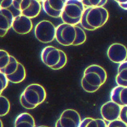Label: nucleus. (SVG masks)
<instances>
[{
	"label": "nucleus",
	"instance_id": "f257e3e1",
	"mask_svg": "<svg viewBox=\"0 0 127 127\" xmlns=\"http://www.w3.org/2000/svg\"><path fill=\"white\" fill-rule=\"evenodd\" d=\"M55 39L64 46H77L84 44L87 35L79 26L63 23L56 27Z\"/></svg>",
	"mask_w": 127,
	"mask_h": 127
},
{
	"label": "nucleus",
	"instance_id": "f03ea898",
	"mask_svg": "<svg viewBox=\"0 0 127 127\" xmlns=\"http://www.w3.org/2000/svg\"><path fill=\"white\" fill-rule=\"evenodd\" d=\"M107 79V74L103 67L97 64H92L85 69L81 86L86 92L93 93L104 84Z\"/></svg>",
	"mask_w": 127,
	"mask_h": 127
},
{
	"label": "nucleus",
	"instance_id": "7ed1b4c3",
	"mask_svg": "<svg viewBox=\"0 0 127 127\" xmlns=\"http://www.w3.org/2000/svg\"><path fill=\"white\" fill-rule=\"evenodd\" d=\"M109 18V12L104 6L87 7L85 8L80 23L85 30L95 31L102 27Z\"/></svg>",
	"mask_w": 127,
	"mask_h": 127
},
{
	"label": "nucleus",
	"instance_id": "20e7f679",
	"mask_svg": "<svg viewBox=\"0 0 127 127\" xmlns=\"http://www.w3.org/2000/svg\"><path fill=\"white\" fill-rule=\"evenodd\" d=\"M47 97L45 88L38 84L27 86L20 97L21 105L26 109H34L43 103Z\"/></svg>",
	"mask_w": 127,
	"mask_h": 127
},
{
	"label": "nucleus",
	"instance_id": "39448f33",
	"mask_svg": "<svg viewBox=\"0 0 127 127\" xmlns=\"http://www.w3.org/2000/svg\"><path fill=\"white\" fill-rule=\"evenodd\" d=\"M43 63L53 70L60 69L67 63V56L62 50L52 46L44 48L41 52Z\"/></svg>",
	"mask_w": 127,
	"mask_h": 127
},
{
	"label": "nucleus",
	"instance_id": "423d86ee",
	"mask_svg": "<svg viewBox=\"0 0 127 127\" xmlns=\"http://www.w3.org/2000/svg\"><path fill=\"white\" fill-rule=\"evenodd\" d=\"M85 7L81 0H67L61 16L64 23L78 25L80 23Z\"/></svg>",
	"mask_w": 127,
	"mask_h": 127
},
{
	"label": "nucleus",
	"instance_id": "0eeeda50",
	"mask_svg": "<svg viewBox=\"0 0 127 127\" xmlns=\"http://www.w3.org/2000/svg\"><path fill=\"white\" fill-rule=\"evenodd\" d=\"M56 27L49 21L43 20L35 27L34 34L40 42L48 44L52 42L56 37Z\"/></svg>",
	"mask_w": 127,
	"mask_h": 127
},
{
	"label": "nucleus",
	"instance_id": "6e6552de",
	"mask_svg": "<svg viewBox=\"0 0 127 127\" xmlns=\"http://www.w3.org/2000/svg\"><path fill=\"white\" fill-rule=\"evenodd\" d=\"M12 6L21 14L31 19L38 16L42 9L40 2L36 0H13Z\"/></svg>",
	"mask_w": 127,
	"mask_h": 127
},
{
	"label": "nucleus",
	"instance_id": "1a4fd4ad",
	"mask_svg": "<svg viewBox=\"0 0 127 127\" xmlns=\"http://www.w3.org/2000/svg\"><path fill=\"white\" fill-rule=\"evenodd\" d=\"M21 64L6 51L0 49V72L6 76L14 74L19 68Z\"/></svg>",
	"mask_w": 127,
	"mask_h": 127
},
{
	"label": "nucleus",
	"instance_id": "9d476101",
	"mask_svg": "<svg viewBox=\"0 0 127 127\" xmlns=\"http://www.w3.org/2000/svg\"><path fill=\"white\" fill-rule=\"evenodd\" d=\"M81 122V117L77 111L73 109H67L61 114L55 127H79Z\"/></svg>",
	"mask_w": 127,
	"mask_h": 127
},
{
	"label": "nucleus",
	"instance_id": "9b49d317",
	"mask_svg": "<svg viewBox=\"0 0 127 127\" xmlns=\"http://www.w3.org/2000/svg\"><path fill=\"white\" fill-rule=\"evenodd\" d=\"M107 55L111 62L114 63H121L127 61V48L123 44L113 43L108 48Z\"/></svg>",
	"mask_w": 127,
	"mask_h": 127
},
{
	"label": "nucleus",
	"instance_id": "f8f14e48",
	"mask_svg": "<svg viewBox=\"0 0 127 127\" xmlns=\"http://www.w3.org/2000/svg\"><path fill=\"white\" fill-rule=\"evenodd\" d=\"M122 107L112 101L106 102L101 108L103 118L109 122L120 119Z\"/></svg>",
	"mask_w": 127,
	"mask_h": 127
},
{
	"label": "nucleus",
	"instance_id": "ddd939ff",
	"mask_svg": "<svg viewBox=\"0 0 127 127\" xmlns=\"http://www.w3.org/2000/svg\"><path fill=\"white\" fill-rule=\"evenodd\" d=\"M67 0H45L43 2V9L49 16L53 18L61 17Z\"/></svg>",
	"mask_w": 127,
	"mask_h": 127
},
{
	"label": "nucleus",
	"instance_id": "4468645a",
	"mask_svg": "<svg viewBox=\"0 0 127 127\" xmlns=\"http://www.w3.org/2000/svg\"><path fill=\"white\" fill-rule=\"evenodd\" d=\"M11 28L18 34H27L31 32L33 28L32 19L21 14L17 15L14 18Z\"/></svg>",
	"mask_w": 127,
	"mask_h": 127
},
{
	"label": "nucleus",
	"instance_id": "2eb2a0df",
	"mask_svg": "<svg viewBox=\"0 0 127 127\" xmlns=\"http://www.w3.org/2000/svg\"><path fill=\"white\" fill-rule=\"evenodd\" d=\"M12 12L8 8H0V37H4L12 28L14 19Z\"/></svg>",
	"mask_w": 127,
	"mask_h": 127
},
{
	"label": "nucleus",
	"instance_id": "dca6fc26",
	"mask_svg": "<svg viewBox=\"0 0 127 127\" xmlns=\"http://www.w3.org/2000/svg\"><path fill=\"white\" fill-rule=\"evenodd\" d=\"M111 101L121 107L127 106V87L118 86L111 92Z\"/></svg>",
	"mask_w": 127,
	"mask_h": 127
},
{
	"label": "nucleus",
	"instance_id": "f3484780",
	"mask_svg": "<svg viewBox=\"0 0 127 127\" xmlns=\"http://www.w3.org/2000/svg\"><path fill=\"white\" fill-rule=\"evenodd\" d=\"M14 127H35V120L29 113H21L15 119Z\"/></svg>",
	"mask_w": 127,
	"mask_h": 127
},
{
	"label": "nucleus",
	"instance_id": "a211bd4d",
	"mask_svg": "<svg viewBox=\"0 0 127 127\" xmlns=\"http://www.w3.org/2000/svg\"><path fill=\"white\" fill-rule=\"evenodd\" d=\"M116 82L118 86L127 87V61L119 64Z\"/></svg>",
	"mask_w": 127,
	"mask_h": 127
},
{
	"label": "nucleus",
	"instance_id": "6ab92c4d",
	"mask_svg": "<svg viewBox=\"0 0 127 127\" xmlns=\"http://www.w3.org/2000/svg\"><path fill=\"white\" fill-rule=\"evenodd\" d=\"M9 82L12 83L18 84L23 82L26 77V70L25 66L21 64L17 71L14 74L6 76Z\"/></svg>",
	"mask_w": 127,
	"mask_h": 127
},
{
	"label": "nucleus",
	"instance_id": "aec40b11",
	"mask_svg": "<svg viewBox=\"0 0 127 127\" xmlns=\"http://www.w3.org/2000/svg\"><path fill=\"white\" fill-rule=\"evenodd\" d=\"M79 127H107V125L103 119L87 117L81 121Z\"/></svg>",
	"mask_w": 127,
	"mask_h": 127
},
{
	"label": "nucleus",
	"instance_id": "412c9836",
	"mask_svg": "<svg viewBox=\"0 0 127 127\" xmlns=\"http://www.w3.org/2000/svg\"><path fill=\"white\" fill-rule=\"evenodd\" d=\"M10 109V104L8 99L4 96L0 95V117L8 114Z\"/></svg>",
	"mask_w": 127,
	"mask_h": 127
},
{
	"label": "nucleus",
	"instance_id": "4be33fe9",
	"mask_svg": "<svg viewBox=\"0 0 127 127\" xmlns=\"http://www.w3.org/2000/svg\"><path fill=\"white\" fill-rule=\"evenodd\" d=\"M108 0H81L83 4L86 7L104 6Z\"/></svg>",
	"mask_w": 127,
	"mask_h": 127
},
{
	"label": "nucleus",
	"instance_id": "5701e85b",
	"mask_svg": "<svg viewBox=\"0 0 127 127\" xmlns=\"http://www.w3.org/2000/svg\"><path fill=\"white\" fill-rule=\"evenodd\" d=\"M8 82L6 76L0 72V95L7 88Z\"/></svg>",
	"mask_w": 127,
	"mask_h": 127
},
{
	"label": "nucleus",
	"instance_id": "b1692460",
	"mask_svg": "<svg viewBox=\"0 0 127 127\" xmlns=\"http://www.w3.org/2000/svg\"><path fill=\"white\" fill-rule=\"evenodd\" d=\"M107 127H127V125L119 119L110 122Z\"/></svg>",
	"mask_w": 127,
	"mask_h": 127
},
{
	"label": "nucleus",
	"instance_id": "393cba45",
	"mask_svg": "<svg viewBox=\"0 0 127 127\" xmlns=\"http://www.w3.org/2000/svg\"><path fill=\"white\" fill-rule=\"evenodd\" d=\"M120 119L127 125V106L122 107L120 115Z\"/></svg>",
	"mask_w": 127,
	"mask_h": 127
},
{
	"label": "nucleus",
	"instance_id": "a878e982",
	"mask_svg": "<svg viewBox=\"0 0 127 127\" xmlns=\"http://www.w3.org/2000/svg\"><path fill=\"white\" fill-rule=\"evenodd\" d=\"M13 0H0V8H8L13 4Z\"/></svg>",
	"mask_w": 127,
	"mask_h": 127
},
{
	"label": "nucleus",
	"instance_id": "bb28decb",
	"mask_svg": "<svg viewBox=\"0 0 127 127\" xmlns=\"http://www.w3.org/2000/svg\"><path fill=\"white\" fill-rule=\"evenodd\" d=\"M119 6L124 9L127 10V0H114Z\"/></svg>",
	"mask_w": 127,
	"mask_h": 127
},
{
	"label": "nucleus",
	"instance_id": "cd10ccee",
	"mask_svg": "<svg viewBox=\"0 0 127 127\" xmlns=\"http://www.w3.org/2000/svg\"><path fill=\"white\" fill-rule=\"evenodd\" d=\"M0 127H3V124L0 119Z\"/></svg>",
	"mask_w": 127,
	"mask_h": 127
},
{
	"label": "nucleus",
	"instance_id": "c85d7f7f",
	"mask_svg": "<svg viewBox=\"0 0 127 127\" xmlns=\"http://www.w3.org/2000/svg\"><path fill=\"white\" fill-rule=\"evenodd\" d=\"M37 0V1H38L39 2H43L45 0Z\"/></svg>",
	"mask_w": 127,
	"mask_h": 127
},
{
	"label": "nucleus",
	"instance_id": "c756f323",
	"mask_svg": "<svg viewBox=\"0 0 127 127\" xmlns=\"http://www.w3.org/2000/svg\"><path fill=\"white\" fill-rule=\"evenodd\" d=\"M47 127V126H39V127Z\"/></svg>",
	"mask_w": 127,
	"mask_h": 127
},
{
	"label": "nucleus",
	"instance_id": "7c9ffc66",
	"mask_svg": "<svg viewBox=\"0 0 127 127\" xmlns=\"http://www.w3.org/2000/svg\"></svg>",
	"mask_w": 127,
	"mask_h": 127
}]
</instances>
